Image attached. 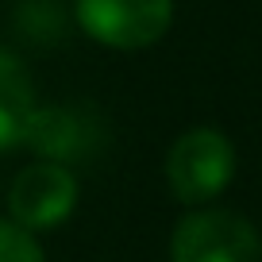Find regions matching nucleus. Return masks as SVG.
Segmentation results:
<instances>
[{
    "label": "nucleus",
    "instance_id": "7ed1b4c3",
    "mask_svg": "<svg viewBox=\"0 0 262 262\" xmlns=\"http://www.w3.org/2000/svg\"><path fill=\"white\" fill-rule=\"evenodd\" d=\"M74 16L100 47L143 50L170 31L173 0H74Z\"/></svg>",
    "mask_w": 262,
    "mask_h": 262
},
{
    "label": "nucleus",
    "instance_id": "20e7f679",
    "mask_svg": "<svg viewBox=\"0 0 262 262\" xmlns=\"http://www.w3.org/2000/svg\"><path fill=\"white\" fill-rule=\"evenodd\" d=\"M77 205V178L58 162H35L16 173L8 189V220L35 231L58 228Z\"/></svg>",
    "mask_w": 262,
    "mask_h": 262
},
{
    "label": "nucleus",
    "instance_id": "f257e3e1",
    "mask_svg": "<svg viewBox=\"0 0 262 262\" xmlns=\"http://www.w3.org/2000/svg\"><path fill=\"white\" fill-rule=\"evenodd\" d=\"M235 178V147L216 127H193L178 135L166 155V181L181 205H208Z\"/></svg>",
    "mask_w": 262,
    "mask_h": 262
},
{
    "label": "nucleus",
    "instance_id": "39448f33",
    "mask_svg": "<svg viewBox=\"0 0 262 262\" xmlns=\"http://www.w3.org/2000/svg\"><path fill=\"white\" fill-rule=\"evenodd\" d=\"M35 112H39V104H35V85L27 66L12 50L0 47V150L27 143Z\"/></svg>",
    "mask_w": 262,
    "mask_h": 262
},
{
    "label": "nucleus",
    "instance_id": "f03ea898",
    "mask_svg": "<svg viewBox=\"0 0 262 262\" xmlns=\"http://www.w3.org/2000/svg\"><path fill=\"white\" fill-rule=\"evenodd\" d=\"M170 262H262V235L239 212L196 208L173 228Z\"/></svg>",
    "mask_w": 262,
    "mask_h": 262
},
{
    "label": "nucleus",
    "instance_id": "423d86ee",
    "mask_svg": "<svg viewBox=\"0 0 262 262\" xmlns=\"http://www.w3.org/2000/svg\"><path fill=\"white\" fill-rule=\"evenodd\" d=\"M0 262H47V254L27 228L0 220Z\"/></svg>",
    "mask_w": 262,
    "mask_h": 262
}]
</instances>
